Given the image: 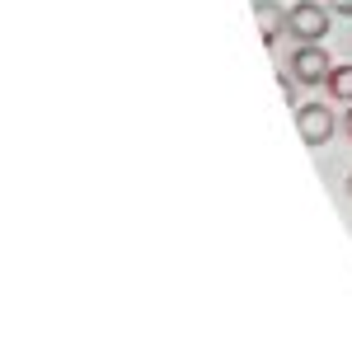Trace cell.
I'll return each instance as SVG.
<instances>
[{
	"instance_id": "obj_1",
	"label": "cell",
	"mask_w": 352,
	"mask_h": 352,
	"mask_svg": "<svg viewBox=\"0 0 352 352\" xmlns=\"http://www.w3.org/2000/svg\"><path fill=\"white\" fill-rule=\"evenodd\" d=\"M287 33H292L296 43H324L329 5H320V0H296V5H292V24H287Z\"/></svg>"
},
{
	"instance_id": "obj_2",
	"label": "cell",
	"mask_w": 352,
	"mask_h": 352,
	"mask_svg": "<svg viewBox=\"0 0 352 352\" xmlns=\"http://www.w3.org/2000/svg\"><path fill=\"white\" fill-rule=\"evenodd\" d=\"M333 127H338V118H333L329 104H296V132L310 151H320L329 136H333Z\"/></svg>"
},
{
	"instance_id": "obj_3",
	"label": "cell",
	"mask_w": 352,
	"mask_h": 352,
	"mask_svg": "<svg viewBox=\"0 0 352 352\" xmlns=\"http://www.w3.org/2000/svg\"><path fill=\"white\" fill-rule=\"evenodd\" d=\"M329 71H333V56L324 52V43H300L292 52V76L300 85H324Z\"/></svg>"
},
{
	"instance_id": "obj_4",
	"label": "cell",
	"mask_w": 352,
	"mask_h": 352,
	"mask_svg": "<svg viewBox=\"0 0 352 352\" xmlns=\"http://www.w3.org/2000/svg\"><path fill=\"white\" fill-rule=\"evenodd\" d=\"M254 19H258V33H263V43H277V33L292 24V10H282L277 0H254Z\"/></svg>"
},
{
	"instance_id": "obj_5",
	"label": "cell",
	"mask_w": 352,
	"mask_h": 352,
	"mask_svg": "<svg viewBox=\"0 0 352 352\" xmlns=\"http://www.w3.org/2000/svg\"><path fill=\"white\" fill-rule=\"evenodd\" d=\"M324 89L333 94V99H343V104H352V61H343V66H333V71H329Z\"/></svg>"
},
{
	"instance_id": "obj_6",
	"label": "cell",
	"mask_w": 352,
	"mask_h": 352,
	"mask_svg": "<svg viewBox=\"0 0 352 352\" xmlns=\"http://www.w3.org/2000/svg\"><path fill=\"white\" fill-rule=\"evenodd\" d=\"M277 85H282V99H287V104H296V76H292V71H287V76H282V71H277Z\"/></svg>"
},
{
	"instance_id": "obj_7",
	"label": "cell",
	"mask_w": 352,
	"mask_h": 352,
	"mask_svg": "<svg viewBox=\"0 0 352 352\" xmlns=\"http://www.w3.org/2000/svg\"><path fill=\"white\" fill-rule=\"evenodd\" d=\"M329 10H333V14H352V0H324Z\"/></svg>"
},
{
	"instance_id": "obj_8",
	"label": "cell",
	"mask_w": 352,
	"mask_h": 352,
	"mask_svg": "<svg viewBox=\"0 0 352 352\" xmlns=\"http://www.w3.org/2000/svg\"><path fill=\"white\" fill-rule=\"evenodd\" d=\"M343 132L352 136V104H348V113H343Z\"/></svg>"
},
{
	"instance_id": "obj_9",
	"label": "cell",
	"mask_w": 352,
	"mask_h": 352,
	"mask_svg": "<svg viewBox=\"0 0 352 352\" xmlns=\"http://www.w3.org/2000/svg\"><path fill=\"white\" fill-rule=\"evenodd\" d=\"M348 197H352V174H348Z\"/></svg>"
}]
</instances>
